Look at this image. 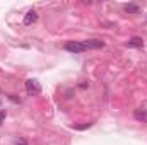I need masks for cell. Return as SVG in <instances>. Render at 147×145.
Wrapping results in <instances>:
<instances>
[{"mask_svg": "<svg viewBox=\"0 0 147 145\" xmlns=\"http://www.w3.org/2000/svg\"><path fill=\"white\" fill-rule=\"evenodd\" d=\"M63 48L69 53H84V51H87V46H86L84 41H69V43H65Z\"/></svg>", "mask_w": 147, "mask_h": 145, "instance_id": "6da1fadb", "label": "cell"}, {"mask_svg": "<svg viewBox=\"0 0 147 145\" xmlns=\"http://www.w3.org/2000/svg\"><path fill=\"white\" fill-rule=\"evenodd\" d=\"M26 92H28V96H38V94L41 92L39 82H38V80H33V79L26 80Z\"/></svg>", "mask_w": 147, "mask_h": 145, "instance_id": "7a4b0ae2", "label": "cell"}, {"mask_svg": "<svg viewBox=\"0 0 147 145\" xmlns=\"http://www.w3.org/2000/svg\"><path fill=\"white\" fill-rule=\"evenodd\" d=\"M127 46H128V48H142V46H144V39L139 38V36H134L127 41Z\"/></svg>", "mask_w": 147, "mask_h": 145, "instance_id": "3957f363", "label": "cell"}, {"mask_svg": "<svg viewBox=\"0 0 147 145\" xmlns=\"http://www.w3.org/2000/svg\"><path fill=\"white\" fill-rule=\"evenodd\" d=\"M87 50H98V48H103L105 46V41H99V39H87L84 41Z\"/></svg>", "mask_w": 147, "mask_h": 145, "instance_id": "277c9868", "label": "cell"}, {"mask_svg": "<svg viewBox=\"0 0 147 145\" xmlns=\"http://www.w3.org/2000/svg\"><path fill=\"white\" fill-rule=\"evenodd\" d=\"M38 21V14L34 10H29L26 15H24V26H31V24H34Z\"/></svg>", "mask_w": 147, "mask_h": 145, "instance_id": "5b68a950", "label": "cell"}, {"mask_svg": "<svg viewBox=\"0 0 147 145\" xmlns=\"http://www.w3.org/2000/svg\"><path fill=\"white\" fill-rule=\"evenodd\" d=\"M134 116H135V119H139V121H147V111L146 109H135Z\"/></svg>", "mask_w": 147, "mask_h": 145, "instance_id": "8992f818", "label": "cell"}, {"mask_svg": "<svg viewBox=\"0 0 147 145\" xmlns=\"http://www.w3.org/2000/svg\"><path fill=\"white\" fill-rule=\"evenodd\" d=\"M123 9H125V12H134V14L139 12V5H135V3H127Z\"/></svg>", "mask_w": 147, "mask_h": 145, "instance_id": "52a82bcc", "label": "cell"}, {"mask_svg": "<svg viewBox=\"0 0 147 145\" xmlns=\"http://www.w3.org/2000/svg\"><path fill=\"white\" fill-rule=\"evenodd\" d=\"M5 116H7V114H5V111H2V109H0V125L5 121Z\"/></svg>", "mask_w": 147, "mask_h": 145, "instance_id": "ba28073f", "label": "cell"}, {"mask_svg": "<svg viewBox=\"0 0 147 145\" xmlns=\"http://www.w3.org/2000/svg\"><path fill=\"white\" fill-rule=\"evenodd\" d=\"M16 145H28V142H26L24 138H19V140L16 142Z\"/></svg>", "mask_w": 147, "mask_h": 145, "instance_id": "9c48e42d", "label": "cell"}]
</instances>
